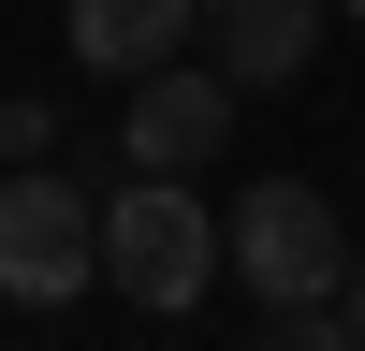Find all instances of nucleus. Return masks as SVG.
Masks as SVG:
<instances>
[{
  "mask_svg": "<svg viewBox=\"0 0 365 351\" xmlns=\"http://www.w3.org/2000/svg\"><path fill=\"white\" fill-rule=\"evenodd\" d=\"M234 263V220H205L190 176H132V190H103V278L132 292V307H205Z\"/></svg>",
  "mask_w": 365,
  "mask_h": 351,
  "instance_id": "f257e3e1",
  "label": "nucleus"
},
{
  "mask_svg": "<svg viewBox=\"0 0 365 351\" xmlns=\"http://www.w3.org/2000/svg\"><path fill=\"white\" fill-rule=\"evenodd\" d=\"M234 278H249L263 307H336L365 263H351L336 205H322L307 176H263V190H234Z\"/></svg>",
  "mask_w": 365,
  "mask_h": 351,
  "instance_id": "f03ea898",
  "label": "nucleus"
},
{
  "mask_svg": "<svg viewBox=\"0 0 365 351\" xmlns=\"http://www.w3.org/2000/svg\"><path fill=\"white\" fill-rule=\"evenodd\" d=\"M73 278H103V205L58 161L0 176V292H15V307H73Z\"/></svg>",
  "mask_w": 365,
  "mask_h": 351,
  "instance_id": "7ed1b4c3",
  "label": "nucleus"
},
{
  "mask_svg": "<svg viewBox=\"0 0 365 351\" xmlns=\"http://www.w3.org/2000/svg\"><path fill=\"white\" fill-rule=\"evenodd\" d=\"M234 103H249V88H234L220 58H205V73H146V88H132V132H117V146H132L146 176H205V161L234 146Z\"/></svg>",
  "mask_w": 365,
  "mask_h": 351,
  "instance_id": "20e7f679",
  "label": "nucleus"
},
{
  "mask_svg": "<svg viewBox=\"0 0 365 351\" xmlns=\"http://www.w3.org/2000/svg\"><path fill=\"white\" fill-rule=\"evenodd\" d=\"M190 15H205V0H73V58L117 73V88H146V73L190 58Z\"/></svg>",
  "mask_w": 365,
  "mask_h": 351,
  "instance_id": "39448f33",
  "label": "nucleus"
},
{
  "mask_svg": "<svg viewBox=\"0 0 365 351\" xmlns=\"http://www.w3.org/2000/svg\"><path fill=\"white\" fill-rule=\"evenodd\" d=\"M205 44L234 88H292L322 58V0H205Z\"/></svg>",
  "mask_w": 365,
  "mask_h": 351,
  "instance_id": "423d86ee",
  "label": "nucleus"
},
{
  "mask_svg": "<svg viewBox=\"0 0 365 351\" xmlns=\"http://www.w3.org/2000/svg\"><path fill=\"white\" fill-rule=\"evenodd\" d=\"M365 337V322H336V307H278V322H263V351H351Z\"/></svg>",
  "mask_w": 365,
  "mask_h": 351,
  "instance_id": "0eeeda50",
  "label": "nucleus"
},
{
  "mask_svg": "<svg viewBox=\"0 0 365 351\" xmlns=\"http://www.w3.org/2000/svg\"><path fill=\"white\" fill-rule=\"evenodd\" d=\"M351 322H365V278H351Z\"/></svg>",
  "mask_w": 365,
  "mask_h": 351,
  "instance_id": "6e6552de",
  "label": "nucleus"
},
{
  "mask_svg": "<svg viewBox=\"0 0 365 351\" xmlns=\"http://www.w3.org/2000/svg\"><path fill=\"white\" fill-rule=\"evenodd\" d=\"M351 15H365V0H351Z\"/></svg>",
  "mask_w": 365,
  "mask_h": 351,
  "instance_id": "1a4fd4ad",
  "label": "nucleus"
}]
</instances>
